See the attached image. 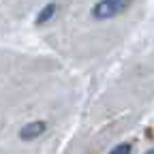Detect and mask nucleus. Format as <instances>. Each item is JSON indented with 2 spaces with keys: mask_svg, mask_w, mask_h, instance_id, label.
Segmentation results:
<instances>
[{
  "mask_svg": "<svg viewBox=\"0 0 154 154\" xmlns=\"http://www.w3.org/2000/svg\"><path fill=\"white\" fill-rule=\"evenodd\" d=\"M128 5L131 0H99L92 9V15L96 19H111L116 15H120Z\"/></svg>",
  "mask_w": 154,
  "mask_h": 154,
  "instance_id": "1",
  "label": "nucleus"
},
{
  "mask_svg": "<svg viewBox=\"0 0 154 154\" xmlns=\"http://www.w3.org/2000/svg\"><path fill=\"white\" fill-rule=\"evenodd\" d=\"M43 131H45V122H41V120H36V122H30V124H26L22 131H19V137L22 139H36L38 135H43Z\"/></svg>",
  "mask_w": 154,
  "mask_h": 154,
  "instance_id": "2",
  "label": "nucleus"
},
{
  "mask_svg": "<svg viewBox=\"0 0 154 154\" xmlns=\"http://www.w3.org/2000/svg\"><path fill=\"white\" fill-rule=\"evenodd\" d=\"M54 13H56V5H54V2H49L47 7H43V11H41V13H38L36 24H45L47 19H51V17H54Z\"/></svg>",
  "mask_w": 154,
  "mask_h": 154,
  "instance_id": "3",
  "label": "nucleus"
},
{
  "mask_svg": "<svg viewBox=\"0 0 154 154\" xmlns=\"http://www.w3.org/2000/svg\"><path fill=\"white\" fill-rule=\"evenodd\" d=\"M128 152H131V146L128 143H120V146H116L109 154H128Z\"/></svg>",
  "mask_w": 154,
  "mask_h": 154,
  "instance_id": "4",
  "label": "nucleus"
},
{
  "mask_svg": "<svg viewBox=\"0 0 154 154\" xmlns=\"http://www.w3.org/2000/svg\"><path fill=\"white\" fill-rule=\"evenodd\" d=\"M146 154H154V150H150V152H146Z\"/></svg>",
  "mask_w": 154,
  "mask_h": 154,
  "instance_id": "5",
  "label": "nucleus"
}]
</instances>
